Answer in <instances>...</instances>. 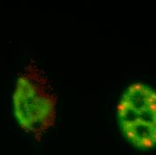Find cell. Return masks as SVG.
Masks as SVG:
<instances>
[{"label":"cell","mask_w":156,"mask_h":155,"mask_svg":"<svg viewBox=\"0 0 156 155\" xmlns=\"http://www.w3.org/2000/svg\"><path fill=\"white\" fill-rule=\"evenodd\" d=\"M118 119L126 140L138 150L154 148L156 143V93L148 84L135 83L122 94Z\"/></svg>","instance_id":"obj_2"},{"label":"cell","mask_w":156,"mask_h":155,"mask_svg":"<svg viewBox=\"0 0 156 155\" xmlns=\"http://www.w3.org/2000/svg\"><path fill=\"white\" fill-rule=\"evenodd\" d=\"M13 103L16 120L25 132L39 136L54 125L57 98L37 69L30 67L18 77Z\"/></svg>","instance_id":"obj_1"}]
</instances>
